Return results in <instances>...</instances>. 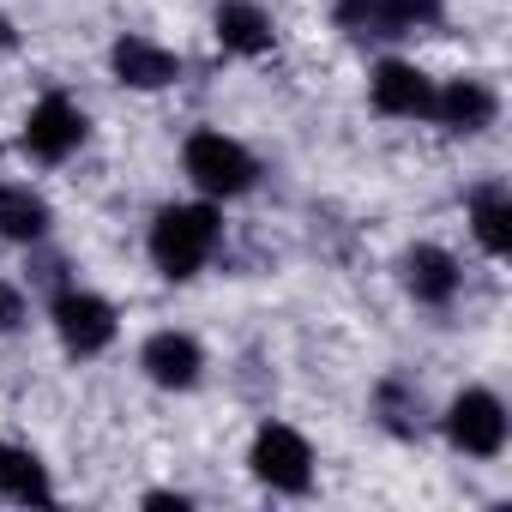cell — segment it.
<instances>
[{"label":"cell","mask_w":512,"mask_h":512,"mask_svg":"<svg viewBox=\"0 0 512 512\" xmlns=\"http://www.w3.org/2000/svg\"><path fill=\"white\" fill-rule=\"evenodd\" d=\"M217 235H223V223H217L211 205H169L151 223V260H157L163 278H193L211 260Z\"/></svg>","instance_id":"cell-1"},{"label":"cell","mask_w":512,"mask_h":512,"mask_svg":"<svg viewBox=\"0 0 512 512\" xmlns=\"http://www.w3.org/2000/svg\"><path fill=\"white\" fill-rule=\"evenodd\" d=\"M187 175L205 187V193H217V199H235V193H247L253 187V157L235 145V139H223V133H193L187 139Z\"/></svg>","instance_id":"cell-2"},{"label":"cell","mask_w":512,"mask_h":512,"mask_svg":"<svg viewBox=\"0 0 512 512\" xmlns=\"http://www.w3.org/2000/svg\"><path fill=\"white\" fill-rule=\"evenodd\" d=\"M253 476H260L266 488H284V494H302L314 482V452L296 428L284 422H266L260 440H253Z\"/></svg>","instance_id":"cell-3"},{"label":"cell","mask_w":512,"mask_h":512,"mask_svg":"<svg viewBox=\"0 0 512 512\" xmlns=\"http://www.w3.org/2000/svg\"><path fill=\"white\" fill-rule=\"evenodd\" d=\"M55 332H61V344H67L73 356H97V350H109V338H115V308H109L103 296L61 290V296H55Z\"/></svg>","instance_id":"cell-4"},{"label":"cell","mask_w":512,"mask_h":512,"mask_svg":"<svg viewBox=\"0 0 512 512\" xmlns=\"http://www.w3.org/2000/svg\"><path fill=\"white\" fill-rule=\"evenodd\" d=\"M446 434H452L458 452L494 458V452L506 446V410H500V398H494V392H464V398L452 404V416H446Z\"/></svg>","instance_id":"cell-5"},{"label":"cell","mask_w":512,"mask_h":512,"mask_svg":"<svg viewBox=\"0 0 512 512\" xmlns=\"http://www.w3.org/2000/svg\"><path fill=\"white\" fill-rule=\"evenodd\" d=\"M79 139H85V115H79L67 97H43V103L31 109V121H25V151L43 157V163L73 157Z\"/></svg>","instance_id":"cell-6"},{"label":"cell","mask_w":512,"mask_h":512,"mask_svg":"<svg viewBox=\"0 0 512 512\" xmlns=\"http://www.w3.org/2000/svg\"><path fill=\"white\" fill-rule=\"evenodd\" d=\"M404 284H410L416 302L446 308V302L458 296V260H452L446 247H410V253H404Z\"/></svg>","instance_id":"cell-7"},{"label":"cell","mask_w":512,"mask_h":512,"mask_svg":"<svg viewBox=\"0 0 512 512\" xmlns=\"http://www.w3.org/2000/svg\"><path fill=\"white\" fill-rule=\"evenodd\" d=\"M374 109L380 115H428L434 109V85L422 67H404V61H386L374 73Z\"/></svg>","instance_id":"cell-8"},{"label":"cell","mask_w":512,"mask_h":512,"mask_svg":"<svg viewBox=\"0 0 512 512\" xmlns=\"http://www.w3.org/2000/svg\"><path fill=\"white\" fill-rule=\"evenodd\" d=\"M145 374L157 380V386H193L199 380V368H205V356H199V344L187 338V332H157V338H145Z\"/></svg>","instance_id":"cell-9"},{"label":"cell","mask_w":512,"mask_h":512,"mask_svg":"<svg viewBox=\"0 0 512 512\" xmlns=\"http://www.w3.org/2000/svg\"><path fill=\"white\" fill-rule=\"evenodd\" d=\"M115 79L121 85H133V91H157V85H169L181 67H175V55L169 49H157V43H145V37H121L115 43Z\"/></svg>","instance_id":"cell-10"},{"label":"cell","mask_w":512,"mask_h":512,"mask_svg":"<svg viewBox=\"0 0 512 512\" xmlns=\"http://www.w3.org/2000/svg\"><path fill=\"white\" fill-rule=\"evenodd\" d=\"M428 115H440L452 133H482L494 121V91L482 79H452L446 91H434V109Z\"/></svg>","instance_id":"cell-11"},{"label":"cell","mask_w":512,"mask_h":512,"mask_svg":"<svg viewBox=\"0 0 512 512\" xmlns=\"http://www.w3.org/2000/svg\"><path fill=\"white\" fill-rule=\"evenodd\" d=\"M217 43L229 55H266L272 49V19L253 0H223L217 7Z\"/></svg>","instance_id":"cell-12"},{"label":"cell","mask_w":512,"mask_h":512,"mask_svg":"<svg viewBox=\"0 0 512 512\" xmlns=\"http://www.w3.org/2000/svg\"><path fill=\"white\" fill-rule=\"evenodd\" d=\"M0 494L19 500V506H49V500H55V488H49L43 458H37V452H25V446H0Z\"/></svg>","instance_id":"cell-13"},{"label":"cell","mask_w":512,"mask_h":512,"mask_svg":"<svg viewBox=\"0 0 512 512\" xmlns=\"http://www.w3.org/2000/svg\"><path fill=\"white\" fill-rule=\"evenodd\" d=\"M470 223H476V241L488 247V253H506L512 247V199H506V187H476L470 193Z\"/></svg>","instance_id":"cell-14"},{"label":"cell","mask_w":512,"mask_h":512,"mask_svg":"<svg viewBox=\"0 0 512 512\" xmlns=\"http://www.w3.org/2000/svg\"><path fill=\"white\" fill-rule=\"evenodd\" d=\"M0 235L7 241H43L49 235V205L31 187H0Z\"/></svg>","instance_id":"cell-15"},{"label":"cell","mask_w":512,"mask_h":512,"mask_svg":"<svg viewBox=\"0 0 512 512\" xmlns=\"http://www.w3.org/2000/svg\"><path fill=\"white\" fill-rule=\"evenodd\" d=\"M380 410H386V428H392V434H416V428H422V416H416L422 398H416L404 380H386V386H380Z\"/></svg>","instance_id":"cell-16"},{"label":"cell","mask_w":512,"mask_h":512,"mask_svg":"<svg viewBox=\"0 0 512 512\" xmlns=\"http://www.w3.org/2000/svg\"><path fill=\"white\" fill-rule=\"evenodd\" d=\"M338 25H344L350 37H392L380 0H338Z\"/></svg>","instance_id":"cell-17"},{"label":"cell","mask_w":512,"mask_h":512,"mask_svg":"<svg viewBox=\"0 0 512 512\" xmlns=\"http://www.w3.org/2000/svg\"><path fill=\"white\" fill-rule=\"evenodd\" d=\"M380 13H386L392 37H404V31H416V25H434V19H440V0H380Z\"/></svg>","instance_id":"cell-18"},{"label":"cell","mask_w":512,"mask_h":512,"mask_svg":"<svg viewBox=\"0 0 512 512\" xmlns=\"http://www.w3.org/2000/svg\"><path fill=\"white\" fill-rule=\"evenodd\" d=\"M25 320V302H19V290L13 284H0V332H13Z\"/></svg>","instance_id":"cell-19"},{"label":"cell","mask_w":512,"mask_h":512,"mask_svg":"<svg viewBox=\"0 0 512 512\" xmlns=\"http://www.w3.org/2000/svg\"><path fill=\"white\" fill-rule=\"evenodd\" d=\"M145 506H175V512H181V506H187V494H145Z\"/></svg>","instance_id":"cell-20"},{"label":"cell","mask_w":512,"mask_h":512,"mask_svg":"<svg viewBox=\"0 0 512 512\" xmlns=\"http://www.w3.org/2000/svg\"><path fill=\"white\" fill-rule=\"evenodd\" d=\"M7 49H13V25H7V19H0V55H7Z\"/></svg>","instance_id":"cell-21"}]
</instances>
